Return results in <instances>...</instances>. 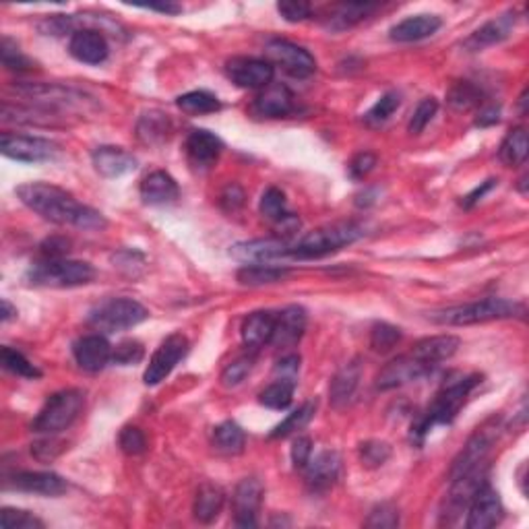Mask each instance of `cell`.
I'll return each instance as SVG.
<instances>
[{
    "label": "cell",
    "instance_id": "obj_53",
    "mask_svg": "<svg viewBox=\"0 0 529 529\" xmlns=\"http://www.w3.org/2000/svg\"><path fill=\"white\" fill-rule=\"evenodd\" d=\"M145 356V350L139 342L135 339H128V342H122L112 350V362L119 364V367H133V364H139Z\"/></svg>",
    "mask_w": 529,
    "mask_h": 529
},
{
    "label": "cell",
    "instance_id": "obj_44",
    "mask_svg": "<svg viewBox=\"0 0 529 529\" xmlns=\"http://www.w3.org/2000/svg\"><path fill=\"white\" fill-rule=\"evenodd\" d=\"M259 209H260V215H263L265 219H269L273 226L279 224V221L290 215V211H287V203H285V194L276 186L267 188V191L263 193Z\"/></svg>",
    "mask_w": 529,
    "mask_h": 529
},
{
    "label": "cell",
    "instance_id": "obj_21",
    "mask_svg": "<svg viewBox=\"0 0 529 529\" xmlns=\"http://www.w3.org/2000/svg\"><path fill=\"white\" fill-rule=\"evenodd\" d=\"M6 488L29 494L61 496L62 492H67V482L52 472H19L11 480H6Z\"/></svg>",
    "mask_w": 529,
    "mask_h": 529
},
{
    "label": "cell",
    "instance_id": "obj_49",
    "mask_svg": "<svg viewBox=\"0 0 529 529\" xmlns=\"http://www.w3.org/2000/svg\"><path fill=\"white\" fill-rule=\"evenodd\" d=\"M397 525H400V508L393 502H381V505H376L367 519V527L375 529H393Z\"/></svg>",
    "mask_w": 529,
    "mask_h": 529
},
{
    "label": "cell",
    "instance_id": "obj_7",
    "mask_svg": "<svg viewBox=\"0 0 529 529\" xmlns=\"http://www.w3.org/2000/svg\"><path fill=\"white\" fill-rule=\"evenodd\" d=\"M15 91L23 95L25 100L34 102L37 108L48 110V112H69V110H85L91 100L81 91L73 87H64L56 83H17Z\"/></svg>",
    "mask_w": 529,
    "mask_h": 529
},
{
    "label": "cell",
    "instance_id": "obj_17",
    "mask_svg": "<svg viewBox=\"0 0 529 529\" xmlns=\"http://www.w3.org/2000/svg\"><path fill=\"white\" fill-rule=\"evenodd\" d=\"M265 488L257 478H244L234 490L232 507L238 527H257V515L263 502Z\"/></svg>",
    "mask_w": 529,
    "mask_h": 529
},
{
    "label": "cell",
    "instance_id": "obj_12",
    "mask_svg": "<svg viewBox=\"0 0 529 529\" xmlns=\"http://www.w3.org/2000/svg\"><path fill=\"white\" fill-rule=\"evenodd\" d=\"M0 149L6 158L23 161V163H40L54 160L58 153V147L48 139L42 136H29V135H11L4 133L0 139Z\"/></svg>",
    "mask_w": 529,
    "mask_h": 529
},
{
    "label": "cell",
    "instance_id": "obj_40",
    "mask_svg": "<svg viewBox=\"0 0 529 529\" xmlns=\"http://www.w3.org/2000/svg\"><path fill=\"white\" fill-rule=\"evenodd\" d=\"M56 116L42 108L29 106H11L9 102L3 103V122L15 124H52Z\"/></svg>",
    "mask_w": 529,
    "mask_h": 529
},
{
    "label": "cell",
    "instance_id": "obj_27",
    "mask_svg": "<svg viewBox=\"0 0 529 529\" xmlns=\"http://www.w3.org/2000/svg\"><path fill=\"white\" fill-rule=\"evenodd\" d=\"M441 25H442L441 17L436 15H414L393 25L389 31V37L397 44L420 42V40H426L430 36H434L436 31L441 29Z\"/></svg>",
    "mask_w": 529,
    "mask_h": 529
},
{
    "label": "cell",
    "instance_id": "obj_29",
    "mask_svg": "<svg viewBox=\"0 0 529 529\" xmlns=\"http://www.w3.org/2000/svg\"><path fill=\"white\" fill-rule=\"evenodd\" d=\"M306 329V310L302 306H287L282 312H279L276 318V333H273L271 342L276 345H293L300 342V337L304 335Z\"/></svg>",
    "mask_w": 529,
    "mask_h": 529
},
{
    "label": "cell",
    "instance_id": "obj_60",
    "mask_svg": "<svg viewBox=\"0 0 529 529\" xmlns=\"http://www.w3.org/2000/svg\"><path fill=\"white\" fill-rule=\"evenodd\" d=\"M69 246H70V243L67 238L54 236V238L45 240V243L42 244V254H44V259H64L69 252Z\"/></svg>",
    "mask_w": 529,
    "mask_h": 529
},
{
    "label": "cell",
    "instance_id": "obj_31",
    "mask_svg": "<svg viewBox=\"0 0 529 529\" xmlns=\"http://www.w3.org/2000/svg\"><path fill=\"white\" fill-rule=\"evenodd\" d=\"M276 318L277 315H273L269 310H259L248 315L243 323V331H240L246 348L259 350L271 343L273 333H276Z\"/></svg>",
    "mask_w": 529,
    "mask_h": 529
},
{
    "label": "cell",
    "instance_id": "obj_6",
    "mask_svg": "<svg viewBox=\"0 0 529 529\" xmlns=\"http://www.w3.org/2000/svg\"><path fill=\"white\" fill-rule=\"evenodd\" d=\"M95 277V269L85 260L44 259L31 265L28 276L29 285L37 287H77L87 285Z\"/></svg>",
    "mask_w": 529,
    "mask_h": 529
},
{
    "label": "cell",
    "instance_id": "obj_52",
    "mask_svg": "<svg viewBox=\"0 0 529 529\" xmlns=\"http://www.w3.org/2000/svg\"><path fill=\"white\" fill-rule=\"evenodd\" d=\"M120 450L127 455H141L147 449V436L141 428L136 426H124L119 434Z\"/></svg>",
    "mask_w": 529,
    "mask_h": 529
},
{
    "label": "cell",
    "instance_id": "obj_34",
    "mask_svg": "<svg viewBox=\"0 0 529 529\" xmlns=\"http://www.w3.org/2000/svg\"><path fill=\"white\" fill-rule=\"evenodd\" d=\"M290 276V269L285 267H277V265H244L243 269L236 273V279L243 285H267V284H277Z\"/></svg>",
    "mask_w": 529,
    "mask_h": 529
},
{
    "label": "cell",
    "instance_id": "obj_20",
    "mask_svg": "<svg viewBox=\"0 0 529 529\" xmlns=\"http://www.w3.org/2000/svg\"><path fill=\"white\" fill-rule=\"evenodd\" d=\"M69 52L83 64H102L110 54V45L97 29H77L69 40Z\"/></svg>",
    "mask_w": 529,
    "mask_h": 529
},
{
    "label": "cell",
    "instance_id": "obj_30",
    "mask_svg": "<svg viewBox=\"0 0 529 529\" xmlns=\"http://www.w3.org/2000/svg\"><path fill=\"white\" fill-rule=\"evenodd\" d=\"M360 378H362L360 362L354 360V362L345 364V367L339 370L331 381V387H329L331 406L337 409L348 406V403L351 401V397H354V393H356L358 384H360Z\"/></svg>",
    "mask_w": 529,
    "mask_h": 529
},
{
    "label": "cell",
    "instance_id": "obj_2",
    "mask_svg": "<svg viewBox=\"0 0 529 529\" xmlns=\"http://www.w3.org/2000/svg\"><path fill=\"white\" fill-rule=\"evenodd\" d=\"M482 383L480 375H467L459 376L455 381L445 383L439 393H436V400L433 401L426 411H424L422 417H417V422L411 426V441H416L417 445H422L424 436L428 434V430L436 426V424H450L459 414L463 403L467 401V397L472 391Z\"/></svg>",
    "mask_w": 529,
    "mask_h": 529
},
{
    "label": "cell",
    "instance_id": "obj_9",
    "mask_svg": "<svg viewBox=\"0 0 529 529\" xmlns=\"http://www.w3.org/2000/svg\"><path fill=\"white\" fill-rule=\"evenodd\" d=\"M500 434V417L492 416L472 434V439L467 441V445L463 447L459 457L453 461L450 467V478L472 472V469L486 466V457L492 450L496 439Z\"/></svg>",
    "mask_w": 529,
    "mask_h": 529
},
{
    "label": "cell",
    "instance_id": "obj_50",
    "mask_svg": "<svg viewBox=\"0 0 529 529\" xmlns=\"http://www.w3.org/2000/svg\"><path fill=\"white\" fill-rule=\"evenodd\" d=\"M0 56H3L4 69L17 70V73H23V70H29L34 67L29 58L25 56L23 52L19 50V45L9 40V37H3V42H0Z\"/></svg>",
    "mask_w": 529,
    "mask_h": 529
},
{
    "label": "cell",
    "instance_id": "obj_48",
    "mask_svg": "<svg viewBox=\"0 0 529 529\" xmlns=\"http://www.w3.org/2000/svg\"><path fill=\"white\" fill-rule=\"evenodd\" d=\"M439 112V102L434 100V97H424V100L417 103L414 114H411V119L408 122V130L411 135H420L424 128L428 127L433 119Z\"/></svg>",
    "mask_w": 529,
    "mask_h": 529
},
{
    "label": "cell",
    "instance_id": "obj_61",
    "mask_svg": "<svg viewBox=\"0 0 529 529\" xmlns=\"http://www.w3.org/2000/svg\"><path fill=\"white\" fill-rule=\"evenodd\" d=\"M500 120V106H484L478 112V116H475V127H492V124H496Z\"/></svg>",
    "mask_w": 529,
    "mask_h": 529
},
{
    "label": "cell",
    "instance_id": "obj_23",
    "mask_svg": "<svg viewBox=\"0 0 529 529\" xmlns=\"http://www.w3.org/2000/svg\"><path fill=\"white\" fill-rule=\"evenodd\" d=\"M91 161H94L95 172L103 176V178H120V176L135 172L136 160L133 153L124 152L122 147H112L103 145L97 147L94 153H91Z\"/></svg>",
    "mask_w": 529,
    "mask_h": 529
},
{
    "label": "cell",
    "instance_id": "obj_41",
    "mask_svg": "<svg viewBox=\"0 0 529 529\" xmlns=\"http://www.w3.org/2000/svg\"><path fill=\"white\" fill-rule=\"evenodd\" d=\"M293 389H296V383L276 378L269 387L260 391L259 401L269 409H285L290 408V403L293 400Z\"/></svg>",
    "mask_w": 529,
    "mask_h": 529
},
{
    "label": "cell",
    "instance_id": "obj_28",
    "mask_svg": "<svg viewBox=\"0 0 529 529\" xmlns=\"http://www.w3.org/2000/svg\"><path fill=\"white\" fill-rule=\"evenodd\" d=\"M139 191L141 199L145 201L147 205H168L174 203V201L180 197L178 182H176L168 172H163V169L145 176Z\"/></svg>",
    "mask_w": 529,
    "mask_h": 529
},
{
    "label": "cell",
    "instance_id": "obj_46",
    "mask_svg": "<svg viewBox=\"0 0 529 529\" xmlns=\"http://www.w3.org/2000/svg\"><path fill=\"white\" fill-rule=\"evenodd\" d=\"M0 527L3 529H44V521L37 519L36 515L29 511H21V508L6 507L0 513Z\"/></svg>",
    "mask_w": 529,
    "mask_h": 529
},
{
    "label": "cell",
    "instance_id": "obj_3",
    "mask_svg": "<svg viewBox=\"0 0 529 529\" xmlns=\"http://www.w3.org/2000/svg\"><path fill=\"white\" fill-rule=\"evenodd\" d=\"M525 309L517 302L505 298H484L478 302H469L463 306H450V309L433 312L430 321L439 325L450 326H466V325H478L488 321H500V318L521 317Z\"/></svg>",
    "mask_w": 529,
    "mask_h": 529
},
{
    "label": "cell",
    "instance_id": "obj_35",
    "mask_svg": "<svg viewBox=\"0 0 529 529\" xmlns=\"http://www.w3.org/2000/svg\"><path fill=\"white\" fill-rule=\"evenodd\" d=\"M527 152H529V141H527V133L524 127H517L513 130H508V135L505 136L500 145V160L505 166H521L527 160Z\"/></svg>",
    "mask_w": 529,
    "mask_h": 529
},
{
    "label": "cell",
    "instance_id": "obj_64",
    "mask_svg": "<svg viewBox=\"0 0 529 529\" xmlns=\"http://www.w3.org/2000/svg\"><path fill=\"white\" fill-rule=\"evenodd\" d=\"M0 315H3V323H9L11 318L17 317V309L9 302V300H3V312H0Z\"/></svg>",
    "mask_w": 529,
    "mask_h": 529
},
{
    "label": "cell",
    "instance_id": "obj_42",
    "mask_svg": "<svg viewBox=\"0 0 529 529\" xmlns=\"http://www.w3.org/2000/svg\"><path fill=\"white\" fill-rule=\"evenodd\" d=\"M315 411H317V403L315 401L302 403V406H300L296 411H292V414L287 416L282 424H277V426L273 428L269 439H285V436L296 433V430H302L306 424L312 420Z\"/></svg>",
    "mask_w": 529,
    "mask_h": 529
},
{
    "label": "cell",
    "instance_id": "obj_56",
    "mask_svg": "<svg viewBox=\"0 0 529 529\" xmlns=\"http://www.w3.org/2000/svg\"><path fill=\"white\" fill-rule=\"evenodd\" d=\"M244 199L246 194L243 191V186L236 185V182H232V185H227L224 188V193L219 194V205L227 213H236L238 209H243Z\"/></svg>",
    "mask_w": 529,
    "mask_h": 529
},
{
    "label": "cell",
    "instance_id": "obj_59",
    "mask_svg": "<svg viewBox=\"0 0 529 529\" xmlns=\"http://www.w3.org/2000/svg\"><path fill=\"white\" fill-rule=\"evenodd\" d=\"M276 378H284V381H292L296 383L298 381V372H300V356L292 354V356H285L282 358L276 364Z\"/></svg>",
    "mask_w": 529,
    "mask_h": 529
},
{
    "label": "cell",
    "instance_id": "obj_47",
    "mask_svg": "<svg viewBox=\"0 0 529 529\" xmlns=\"http://www.w3.org/2000/svg\"><path fill=\"white\" fill-rule=\"evenodd\" d=\"M252 368H254V356L252 354L236 358V360H232L224 368V372H221V384H224V387H227V389L238 387V384L244 383V378L251 375Z\"/></svg>",
    "mask_w": 529,
    "mask_h": 529
},
{
    "label": "cell",
    "instance_id": "obj_62",
    "mask_svg": "<svg viewBox=\"0 0 529 529\" xmlns=\"http://www.w3.org/2000/svg\"><path fill=\"white\" fill-rule=\"evenodd\" d=\"M494 185H496V180H494V178H490V180H486V182H482V186L474 188V191L469 193L466 199H463V207H466V209L474 207L475 203H478V201H480L482 197H484V194L490 191V188H494Z\"/></svg>",
    "mask_w": 529,
    "mask_h": 529
},
{
    "label": "cell",
    "instance_id": "obj_10",
    "mask_svg": "<svg viewBox=\"0 0 529 529\" xmlns=\"http://www.w3.org/2000/svg\"><path fill=\"white\" fill-rule=\"evenodd\" d=\"M188 351V339L182 335V333H172V335L166 337L161 342V345L155 350V354L149 360L145 375H143V381L149 387H155L161 381H166V376H169L182 358L186 356Z\"/></svg>",
    "mask_w": 529,
    "mask_h": 529
},
{
    "label": "cell",
    "instance_id": "obj_54",
    "mask_svg": "<svg viewBox=\"0 0 529 529\" xmlns=\"http://www.w3.org/2000/svg\"><path fill=\"white\" fill-rule=\"evenodd\" d=\"M391 457V447L381 441H368L360 445V461L367 467H381Z\"/></svg>",
    "mask_w": 529,
    "mask_h": 529
},
{
    "label": "cell",
    "instance_id": "obj_33",
    "mask_svg": "<svg viewBox=\"0 0 529 529\" xmlns=\"http://www.w3.org/2000/svg\"><path fill=\"white\" fill-rule=\"evenodd\" d=\"M169 133H172V122H169L168 114L160 112V110H149L136 124V135L145 145H160L168 139Z\"/></svg>",
    "mask_w": 529,
    "mask_h": 529
},
{
    "label": "cell",
    "instance_id": "obj_51",
    "mask_svg": "<svg viewBox=\"0 0 529 529\" xmlns=\"http://www.w3.org/2000/svg\"><path fill=\"white\" fill-rule=\"evenodd\" d=\"M400 339H401V329H397V326H393V325L378 323V325L372 326L370 345L376 351H389V350H393L395 345L400 343Z\"/></svg>",
    "mask_w": 529,
    "mask_h": 529
},
{
    "label": "cell",
    "instance_id": "obj_63",
    "mask_svg": "<svg viewBox=\"0 0 529 529\" xmlns=\"http://www.w3.org/2000/svg\"><path fill=\"white\" fill-rule=\"evenodd\" d=\"M145 9L166 12V15H178V12L182 11V6L172 4V3H161V4H145Z\"/></svg>",
    "mask_w": 529,
    "mask_h": 529
},
{
    "label": "cell",
    "instance_id": "obj_38",
    "mask_svg": "<svg viewBox=\"0 0 529 529\" xmlns=\"http://www.w3.org/2000/svg\"><path fill=\"white\" fill-rule=\"evenodd\" d=\"M482 97H484V94H482L478 85H474L472 81H459L450 87L447 94V102L457 112H469V110L480 106Z\"/></svg>",
    "mask_w": 529,
    "mask_h": 529
},
{
    "label": "cell",
    "instance_id": "obj_36",
    "mask_svg": "<svg viewBox=\"0 0 529 529\" xmlns=\"http://www.w3.org/2000/svg\"><path fill=\"white\" fill-rule=\"evenodd\" d=\"M378 9V4H372V3H348V4H342L337 6V11L331 15V21H329V28L333 29H348L351 25L364 21V19H368L372 12Z\"/></svg>",
    "mask_w": 529,
    "mask_h": 529
},
{
    "label": "cell",
    "instance_id": "obj_18",
    "mask_svg": "<svg viewBox=\"0 0 529 529\" xmlns=\"http://www.w3.org/2000/svg\"><path fill=\"white\" fill-rule=\"evenodd\" d=\"M339 472H342V459H339L337 450H321L306 463V484L312 492H326L337 482Z\"/></svg>",
    "mask_w": 529,
    "mask_h": 529
},
{
    "label": "cell",
    "instance_id": "obj_4",
    "mask_svg": "<svg viewBox=\"0 0 529 529\" xmlns=\"http://www.w3.org/2000/svg\"><path fill=\"white\" fill-rule=\"evenodd\" d=\"M364 236L362 226L358 224H333L318 227V230H312L298 240L296 244L290 248L292 259H321L326 254H333L342 251L343 246L354 244L358 238Z\"/></svg>",
    "mask_w": 529,
    "mask_h": 529
},
{
    "label": "cell",
    "instance_id": "obj_24",
    "mask_svg": "<svg viewBox=\"0 0 529 529\" xmlns=\"http://www.w3.org/2000/svg\"><path fill=\"white\" fill-rule=\"evenodd\" d=\"M224 143L218 135L209 133L205 128H197L186 139V155L194 168L207 169L218 161Z\"/></svg>",
    "mask_w": 529,
    "mask_h": 529
},
{
    "label": "cell",
    "instance_id": "obj_45",
    "mask_svg": "<svg viewBox=\"0 0 529 529\" xmlns=\"http://www.w3.org/2000/svg\"><path fill=\"white\" fill-rule=\"evenodd\" d=\"M401 106V95L397 91H387L375 106H372L367 114H364V122L370 127H381L393 116Z\"/></svg>",
    "mask_w": 529,
    "mask_h": 529
},
{
    "label": "cell",
    "instance_id": "obj_13",
    "mask_svg": "<svg viewBox=\"0 0 529 529\" xmlns=\"http://www.w3.org/2000/svg\"><path fill=\"white\" fill-rule=\"evenodd\" d=\"M226 75L243 89H265L273 81V64L259 58H232L226 64Z\"/></svg>",
    "mask_w": 529,
    "mask_h": 529
},
{
    "label": "cell",
    "instance_id": "obj_19",
    "mask_svg": "<svg viewBox=\"0 0 529 529\" xmlns=\"http://www.w3.org/2000/svg\"><path fill=\"white\" fill-rule=\"evenodd\" d=\"M515 23H517V15H515L513 11L502 12V15L490 19V21L482 25L480 29H475L474 34L463 42V48L467 52H480L484 48H490V45L505 42L507 37L513 34Z\"/></svg>",
    "mask_w": 529,
    "mask_h": 529
},
{
    "label": "cell",
    "instance_id": "obj_32",
    "mask_svg": "<svg viewBox=\"0 0 529 529\" xmlns=\"http://www.w3.org/2000/svg\"><path fill=\"white\" fill-rule=\"evenodd\" d=\"M226 502V492L224 488L213 484V482H205L197 490V496H194V519L201 521V524H213L215 519L219 517L221 508H224Z\"/></svg>",
    "mask_w": 529,
    "mask_h": 529
},
{
    "label": "cell",
    "instance_id": "obj_16",
    "mask_svg": "<svg viewBox=\"0 0 529 529\" xmlns=\"http://www.w3.org/2000/svg\"><path fill=\"white\" fill-rule=\"evenodd\" d=\"M502 513L505 511H502L499 492L486 482L469 502L466 525L467 529H490L500 524Z\"/></svg>",
    "mask_w": 529,
    "mask_h": 529
},
{
    "label": "cell",
    "instance_id": "obj_22",
    "mask_svg": "<svg viewBox=\"0 0 529 529\" xmlns=\"http://www.w3.org/2000/svg\"><path fill=\"white\" fill-rule=\"evenodd\" d=\"M75 360L83 370L100 372L106 368L108 362H112V345L103 335H85L73 348Z\"/></svg>",
    "mask_w": 529,
    "mask_h": 529
},
{
    "label": "cell",
    "instance_id": "obj_37",
    "mask_svg": "<svg viewBox=\"0 0 529 529\" xmlns=\"http://www.w3.org/2000/svg\"><path fill=\"white\" fill-rule=\"evenodd\" d=\"M213 445L226 455H238L244 449V433L236 422L227 420L213 428Z\"/></svg>",
    "mask_w": 529,
    "mask_h": 529
},
{
    "label": "cell",
    "instance_id": "obj_11",
    "mask_svg": "<svg viewBox=\"0 0 529 529\" xmlns=\"http://www.w3.org/2000/svg\"><path fill=\"white\" fill-rule=\"evenodd\" d=\"M265 54L271 62L282 67L287 75L296 79H306L317 70V61L309 50L302 45L292 44L287 40H271L265 45Z\"/></svg>",
    "mask_w": 529,
    "mask_h": 529
},
{
    "label": "cell",
    "instance_id": "obj_5",
    "mask_svg": "<svg viewBox=\"0 0 529 529\" xmlns=\"http://www.w3.org/2000/svg\"><path fill=\"white\" fill-rule=\"evenodd\" d=\"M85 406V393L79 389H62L50 395L44 408L31 422V430L37 434H58L73 424Z\"/></svg>",
    "mask_w": 529,
    "mask_h": 529
},
{
    "label": "cell",
    "instance_id": "obj_55",
    "mask_svg": "<svg viewBox=\"0 0 529 529\" xmlns=\"http://www.w3.org/2000/svg\"><path fill=\"white\" fill-rule=\"evenodd\" d=\"M277 12L285 21L300 23L310 17V4L304 0H282V3H277Z\"/></svg>",
    "mask_w": 529,
    "mask_h": 529
},
{
    "label": "cell",
    "instance_id": "obj_15",
    "mask_svg": "<svg viewBox=\"0 0 529 529\" xmlns=\"http://www.w3.org/2000/svg\"><path fill=\"white\" fill-rule=\"evenodd\" d=\"M292 244L279 238H260L248 240V243H238L230 248V254L240 263L246 265H265L273 260H282L290 257Z\"/></svg>",
    "mask_w": 529,
    "mask_h": 529
},
{
    "label": "cell",
    "instance_id": "obj_1",
    "mask_svg": "<svg viewBox=\"0 0 529 529\" xmlns=\"http://www.w3.org/2000/svg\"><path fill=\"white\" fill-rule=\"evenodd\" d=\"M17 197L31 211L42 215L52 224L79 227V230H103L106 227V218L100 211L79 203L73 194L61 186L45 185V182H28L17 188Z\"/></svg>",
    "mask_w": 529,
    "mask_h": 529
},
{
    "label": "cell",
    "instance_id": "obj_39",
    "mask_svg": "<svg viewBox=\"0 0 529 529\" xmlns=\"http://www.w3.org/2000/svg\"><path fill=\"white\" fill-rule=\"evenodd\" d=\"M176 106H178L185 114L191 116H203V114H213L221 108L218 97L209 91H188V94L180 95L176 100Z\"/></svg>",
    "mask_w": 529,
    "mask_h": 529
},
{
    "label": "cell",
    "instance_id": "obj_8",
    "mask_svg": "<svg viewBox=\"0 0 529 529\" xmlns=\"http://www.w3.org/2000/svg\"><path fill=\"white\" fill-rule=\"evenodd\" d=\"M149 312L141 302L133 298H110L100 306H95L89 315V323L95 329L116 333L133 329L143 321H147Z\"/></svg>",
    "mask_w": 529,
    "mask_h": 529
},
{
    "label": "cell",
    "instance_id": "obj_58",
    "mask_svg": "<svg viewBox=\"0 0 529 529\" xmlns=\"http://www.w3.org/2000/svg\"><path fill=\"white\" fill-rule=\"evenodd\" d=\"M312 457V441L309 436H298L292 445V463L296 469H304Z\"/></svg>",
    "mask_w": 529,
    "mask_h": 529
},
{
    "label": "cell",
    "instance_id": "obj_43",
    "mask_svg": "<svg viewBox=\"0 0 529 529\" xmlns=\"http://www.w3.org/2000/svg\"><path fill=\"white\" fill-rule=\"evenodd\" d=\"M0 364H3L4 370H9L17 376L29 378V381H36V378L42 376V370L37 368L36 364H31L21 351L9 348V345H4V348L0 350Z\"/></svg>",
    "mask_w": 529,
    "mask_h": 529
},
{
    "label": "cell",
    "instance_id": "obj_26",
    "mask_svg": "<svg viewBox=\"0 0 529 529\" xmlns=\"http://www.w3.org/2000/svg\"><path fill=\"white\" fill-rule=\"evenodd\" d=\"M459 345H461V339L455 335H434V337L420 339V342L414 345V350H411V356H414L416 360H420L434 368L436 364L453 358L457 354V350H459Z\"/></svg>",
    "mask_w": 529,
    "mask_h": 529
},
{
    "label": "cell",
    "instance_id": "obj_25",
    "mask_svg": "<svg viewBox=\"0 0 529 529\" xmlns=\"http://www.w3.org/2000/svg\"><path fill=\"white\" fill-rule=\"evenodd\" d=\"M254 112L265 119H282L293 112V94L282 83H269L254 100Z\"/></svg>",
    "mask_w": 529,
    "mask_h": 529
},
{
    "label": "cell",
    "instance_id": "obj_57",
    "mask_svg": "<svg viewBox=\"0 0 529 529\" xmlns=\"http://www.w3.org/2000/svg\"><path fill=\"white\" fill-rule=\"evenodd\" d=\"M376 166V158L372 153H368V152H362V153H358L354 160L350 161V166H348V169H350V176L354 180H362V178H367V176L372 172V168Z\"/></svg>",
    "mask_w": 529,
    "mask_h": 529
},
{
    "label": "cell",
    "instance_id": "obj_14",
    "mask_svg": "<svg viewBox=\"0 0 529 529\" xmlns=\"http://www.w3.org/2000/svg\"><path fill=\"white\" fill-rule=\"evenodd\" d=\"M433 372V367L416 360L414 356H400L395 360H391L387 367L381 368L376 375V389L381 391H391L397 387H403V384L416 383Z\"/></svg>",
    "mask_w": 529,
    "mask_h": 529
}]
</instances>
